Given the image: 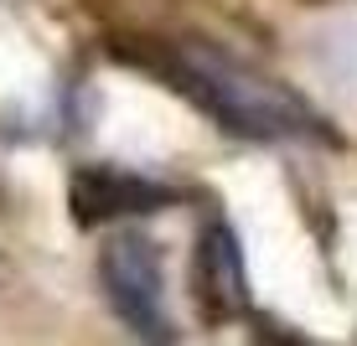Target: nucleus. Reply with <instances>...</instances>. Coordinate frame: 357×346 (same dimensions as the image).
<instances>
[{"mask_svg": "<svg viewBox=\"0 0 357 346\" xmlns=\"http://www.w3.org/2000/svg\"><path fill=\"white\" fill-rule=\"evenodd\" d=\"M104 52L119 68H135L145 78H155L161 88L181 93L197 114H207L218 129L238 134V140H321L342 145V134L316 114L295 88L249 72L228 63L218 47L192 42V36H161V31H109Z\"/></svg>", "mask_w": 357, "mask_h": 346, "instance_id": "1", "label": "nucleus"}, {"mask_svg": "<svg viewBox=\"0 0 357 346\" xmlns=\"http://www.w3.org/2000/svg\"><path fill=\"white\" fill-rule=\"evenodd\" d=\"M98 284H104L114 315L145 341H171L176 326L166 315V264L161 243L140 228H114L98 249Z\"/></svg>", "mask_w": 357, "mask_h": 346, "instance_id": "2", "label": "nucleus"}, {"mask_svg": "<svg viewBox=\"0 0 357 346\" xmlns=\"http://www.w3.org/2000/svg\"><path fill=\"white\" fill-rule=\"evenodd\" d=\"M181 191L151 181L125 166H78L68 181V212L78 228H109V222H140L161 207H176Z\"/></svg>", "mask_w": 357, "mask_h": 346, "instance_id": "3", "label": "nucleus"}, {"mask_svg": "<svg viewBox=\"0 0 357 346\" xmlns=\"http://www.w3.org/2000/svg\"><path fill=\"white\" fill-rule=\"evenodd\" d=\"M192 294L207 326H228L254 310L249 305V274H243V249L238 233L223 217H207L197 233V253H192Z\"/></svg>", "mask_w": 357, "mask_h": 346, "instance_id": "4", "label": "nucleus"}]
</instances>
